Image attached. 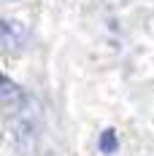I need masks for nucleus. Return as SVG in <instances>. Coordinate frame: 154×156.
I'll list each match as a JSON object with an SVG mask.
<instances>
[{"instance_id":"nucleus-1","label":"nucleus","mask_w":154,"mask_h":156,"mask_svg":"<svg viewBox=\"0 0 154 156\" xmlns=\"http://www.w3.org/2000/svg\"><path fill=\"white\" fill-rule=\"evenodd\" d=\"M0 46L11 54H16L24 46V27L11 22V19H0Z\"/></svg>"},{"instance_id":"nucleus-2","label":"nucleus","mask_w":154,"mask_h":156,"mask_svg":"<svg viewBox=\"0 0 154 156\" xmlns=\"http://www.w3.org/2000/svg\"><path fill=\"white\" fill-rule=\"evenodd\" d=\"M22 100H24L22 86L14 83L8 76H0V102H3V105H19Z\"/></svg>"},{"instance_id":"nucleus-3","label":"nucleus","mask_w":154,"mask_h":156,"mask_svg":"<svg viewBox=\"0 0 154 156\" xmlns=\"http://www.w3.org/2000/svg\"><path fill=\"white\" fill-rule=\"evenodd\" d=\"M119 148V143H116V132L114 129H106L103 135H100V151L103 154H114Z\"/></svg>"},{"instance_id":"nucleus-4","label":"nucleus","mask_w":154,"mask_h":156,"mask_svg":"<svg viewBox=\"0 0 154 156\" xmlns=\"http://www.w3.org/2000/svg\"><path fill=\"white\" fill-rule=\"evenodd\" d=\"M0 3H8V0H0Z\"/></svg>"}]
</instances>
